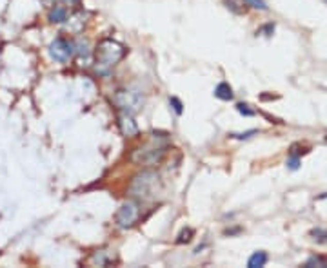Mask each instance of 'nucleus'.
Segmentation results:
<instances>
[{"mask_svg":"<svg viewBox=\"0 0 327 268\" xmlns=\"http://www.w3.org/2000/svg\"><path fill=\"white\" fill-rule=\"evenodd\" d=\"M113 263V254L109 250H97L93 256L89 257V264H97V266H105V264Z\"/></svg>","mask_w":327,"mask_h":268,"instance_id":"nucleus-9","label":"nucleus"},{"mask_svg":"<svg viewBox=\"0 0 327 268\" xmlns=\"http://www.w3.org/2000/svg\"><path fill=\"white\" fill-rule=\"evenodd\" d=\"M287 167L291 169V171H296V169L300 167V159H298V156H296L295 152H291V156H289V159H287Z\"/></svg>","mask_w":327,"mask_h":268,"instance_id":"nucleus-17","label":"nucleus"},{"mask_svg":"<svg viewBox=\"0 0 327 268\" xmlns=\"http://www.w3.org/2000/svg\"><path fill=\"white\" fill-rule=\"evenodd\" d=\"M73 55H75V44L62 38V36L55 38L49 44V56L53 60H57V62H67Z\"/></svg>","mask_w":327,"mask_h":268,"instance_id":"nucleus-6","label":"nucleus"},{"mask_svg":"<svg viewBox=\"0 0 327 268\" xmlns=\"http://www.w3.org/2000/svg\"><path fill=\"white\" fill-rule=\"evenodd\" d=\"M169 149V134L166 132H151V140L146 141L144 145L136 147L131 152L129 159L133 163L142 165V167H153L160 163Z\"/></svg>","mask_w":327,"mask_h":268,"instance_id":"nucleus-1","label":"nucleus"},{"mask_svg":"<svg viewBox=\"0 0 327 268\" xmlns=\"http://www.w3.org/2000/svg\"><path fill=\"white\" fill-rule=\"evenodd\" d=\"M313 266H322V268H325V266H327V261L322 259V257L313 256V257H309V259H307V263H305V268H313Z\"/></svg>","mask_w":327,"mask_h":268,"instance_id":"nucleus-13","label":"nucleus"},{"mask_svg":"<svg viewBox=\"0 0 327 268\" xmlns=\"http://www.w3.org/2000/svg\"><path fill=\"white\" fill-rule=\"evenodd\" d=\"M253 134H257V131H247V132H242V134H231V136L237 138V140H247V138H251Z\"/></svg>","mask_w":327,"mask_h":268,"instance_id":"nucleus-19","label":"nucleus"},{"mask_svg":"<svg viewBox=\"0 0 327 268\" xmlns=\"http://www.w3.org/2000/svg\"><path fill=\"white\" fill-rule=\"evenodd\" d=\"M244 2H247V4H249L251 8H255V9H262V11H267V4H265L264 0H244Z\"/></svg>","mask_w":327,"mask_h":268,"instance_id":"nucleus-15","label":"nucleus"},{"mask_svg":"<svg viewBox=\"0 0 327 268\" xmlns=\"http://www.w3.org/2000/svg\"><path fill=\"white\" fill-rule=\"evenodd\" d=\"M214 96L220 98V100L229 101V100H233V89H231V86H229V84H226V82L218 84L216 89H214Z\"/></svg>","mask_w":327,"mask_h":268,"instance_id":"nucleus-10","label":"nucleus"},{"mask_svg":"<svg viewBox=\"0 0 327 268\" xmlns=\"http://www.w3.org/2000/svg\"><path fill=\"white\" fill-rule=\"evenodd\" d=\"M75 53H78V56H80V58H87V56H89L87 42H82V40H78V42L75 44Z\"/></svg>","mask_w":327,"mask_h":268,"instance_id":"nucleus-12","label":"nucleus"},{"mask_svg":"<svg viewBox=\"0 0 327 268\" xmlns=\"http://www.w3.org/2000/svg\"><path fill=\"white\" fill-rule=\"evenodd\" d=\"M67 16H69L67 8H64V6H60V4L51 6L49 13H47V18H49L51 24H64L67 20Z\"/></svg>","mask_w":327,"mask_h":268,"instance_id":"nucleus-8","label":"nucleus"},{"mask_svg":"<svg viewBox=\"0 0 327 268\" xmlns=\"http://www.w3.org/2000/svg\"><path fill=\"white\" fill-rule=\"evenodd\" d=\"M169 104L173 105V109H175L176 114H182V113H184V105H182V101H180L176 96H171V98H169Z\"/></svg>","mask_w":327,"mask_h":268,"instance_id":"nucleus-14","label":"nucleus"},{"mask_svg":"<svg viewBox=\"0 0 327 268\" xmlns=\"http://www.w3.org/2000/svg\"><path fill=\"white\" fill-rule=\"evenodd\" d=\"M191 236H193V230H184L178 237V243H184V241L187 243V241H191Z\"/></svg>","mask_w":327,"mask_h":268,"instance_id":"nucleus-20","label":"nucleus"},{"mask_svg":"<svg viewBox=\"0 0 327 268\" xmlns=\"http://www.w3.org/2000/svg\"><path fill=\"white\" fill-rule=\"evenodd\" d=\"M115 105L118 107V111H124V113L135 114L142 109L144 105V96H142L140 91L135 89H118L113 96Z\"/></svg>","mask_w":327,"mask_h":268,"instance_id":"nucleus-4","label":"nucleus"},{"mask_svg":"<svg viewBox=\"0 0 327 268\" xmlns=\"http://www.w3.org/2000/svg\"><path fill=\"white\" fill-rule=\"evenodd\" d=\"M265 263H267V254L265 252H255L253 256L249 257V261H247V266L249 268H260V266H264Z\"/></svg>","mask_w":327,"mask_h":268,"instance_id":"nucleus-11","label":"nucleus"},{"mask_svg":"<svg viewBox=\"0 0 327 268\" xmlns=\"http://www.w3.org/2000/svg\"><path fill=\"white\" fill-rule=\"evenodd\" d=\"M160 189H162V183H160V176L155 171H142L131 179L129 183V196H131L135 201L148 203L156 199V196L160 194Z\"/></svg>","mask_w":327,"mask_h":268,"instance_id":"nucleus-3","label":"nucleus"},{"mask_svg":"<svg viewBox=\"0 0 327 268\" xmlns=\"http://www.w3.org/2000/svg\"><path fill=\"white\" fill-rule=\"evenodd\" d=\"M124 55L125 47L120 42H117L113 38H104L97 46V51H95V73L98 76H107L111 73V69L124 58Z\"/></svg>","mask_w":327,"mask_h":268,"instance_id":"nucleus-2","label":"nucleus"},{"mask_svg":"<svg viewBox=\"0 0 327 268\" xmlns=\"http://www.w3.org/2000/svg\"><path fill=\"white\" fill-rule=\"evenodd\" d=\"M237 111L240 114H244V116H255V111L249 109V105H247V104H238L237 105Z\"/></svg>","mask_w":327,"mask_h":268,"instance_id":"nucleus-16","label":"nucleus"},{"mask_svg":"<svg viewBox=\"0 0 327 268\" xmlns=\"http://www.w3.org/2000/svg\"><path fill=\"white\" fill-rule=\"evenodd\" d=\"M118 127H120L122 134H124V136H128V138L138 136V132H140V129H138V125H136L133 114L124 113V111H120V113H118Z\"/></svg>","mask_w":327,"mask_h":268,"instance_id":"nucleus-7","label":"nucleus"},{"mask_svg":"<svg viewBox=\"0 0 327 268\" xmlns=\"http://www.w3.org/2000/svg\"><path fill=\"white\" fill-rule=\"evenodd\" d=\"M313 236L318 243H327V230H313Z\"/></svg>","mask_w":327,"mask_h":268,"instance_id":"nucleus-18","label":"nucleus"},{"mask_svg":"<svg viewBox=\"0 0 327 268\" xmlns=\"http://www.w3.org/2000/svg\"><path fill=\"white\" fill-rule=\"evenodd\" d=\"M138 214H140V209H138V201H128L117 210L115 214V221H117V226L122 230L125 229H131L133 225L136 223L138 219Z\"/></svg>","mask_w":327,"mask_h":268,"instance_id":"nucleus-5","label":"nucleus"}]
</instances>
